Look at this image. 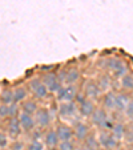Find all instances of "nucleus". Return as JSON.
<instances>
[{
    "instance_id": "5701e85b",
    "label": "nucleus",
    "mask_w": 133,
    "mask_h": 150,
    "mask_svg": "<svg viewBox=\"0 0 133 150\" xmlns=\"http://www.w3.org/2000/svg\"><path fill=\"white\" fill-rule=\"evenodd\" d=\"M112 134H113L119 141L122 139L125 136V126L122 124H115L113 127H112Z\"/></svg>"
},
{
    "instance_id": "bb28decb",
    "label": "nucleus",
    "mask_w": 133,
    "mask_h": 150,
    "mask_svg": "<svg viewBox=\"0 0 133 150\" xmlns=\"http://www.w3.org/2000/svg\"><path fill=\"white\" fill-rule=\"evenodd\" d=\"M28 150H44V145L39 139H32V142L28 145Z\"/></svg>"
},
{
    "instance_id": "423d86ee",
    "label": "nucleus",
    "mask_w": 133,
    "mask_h": 150,
    "mask_svg": "<svg viewBox=\"0 0 133 150\" xmlns=\"http://www.w3.org/2000/svg\"><path fill=\"white\" fill-rule=\"evenodd\" d=\"M19 121L21 125V130L29 133V132L35 130V126H36V121H35V117L32 114L24 113V112H20L19 113Z\"/></svg>"
},
{
    "instance_id": "c85d7f7f",
    "label": "nucleus",
    "mask_w": 133,
    "mask_h": 150,
    "mask_svg": "<svg viewBox=\"0 0 133 150\" xmlns=\"http://www.w3.org/2000/svg\"><path fill=\"white\" fill-rule=\"evenodd\" d=\"M124 113L127 114L128 118H133V100H130L129 104L127 105V108H125Z\"/></svg>"
},
{
    "instance_id": "6ab92c4d",
    "label": "nucleus",
    "mask_w": 133,
    "mask_h": 150,
    "mask_svg": "<svg viewBox=\"0 0 133 150\" xmlns=\"http://www.w3.org/2000/svg\"><path fill=\"white\" fill-rule=\"evenodd\" d=\"M27 97H28V91L24 86H17L14 89V102L20 104V102L26 101Z\"/></svg>"
},
{
    "instance_id": "dca6fc26",
    "label": "nucleus",
    "mask_w": 133,
    "mask_h": 150,
    "mask_svg": "<svg viewBox=\"0 0 133 150\" xmlns=\"http://www.w3.org/2000/svg\"><path fill=\"white\" fill-rule=\"evenodd\" d=\"M44 144L48 147H56L57 144H59V137H57V132L51 129V130H47L46 134H44Z\"/></svg>"
},
{
    "instance_id": "7c9ffc66",
    "label": "nucleus",
    "mask_w": 133,
    "mask_h": 150,
    "mask_svg": "<svg viewBox=\"0 0 133 150\" xmlns=\"http://www.w3.org/2000/svg\"><path fill=\"white\" fill-rule=\"evenodd\" d=\"M24 149V144L20 141H15L11 145V150H23Z\"/></svg>"
},
{
    "instance_id": "20e7f679",
    "label": "nucleus",
    "mask_w": 133,
    "mask_h": 150,
    "mask_svg": "<svg viewBox=\"0 0 133 150\" xmlns=\"http://www.w3.org/2000/svg\"><path fill=\"white\" fill-rule=\"evenodd\" d=\"M77 91L73 85H61V88L56 92V98L61 102L75 101Z\"/></svg>"
},
{
    "instance_id": "f3484780",
    "label": "nucleus",
    "mask_w": 133,
    "mask_h": 150,
    "mask_svg": "<svg viewBox=\"0 0 133 150\" xmlns=\"http://www.w3.org/2000/svg\"><path fill=\"white\" fill-rule=\"evenodd\" d=\"M20 109H21V112H24V113L35 116V113H36L37 109H39V105H37V102L35 101V100H26V101L21 102Z\"/></svg>"
},
{
    "instance_id": "393cba45",
    "label": "nucleus",
    "mask_w": 133,
    "mask_h": 150,
    "mask_svg": "<svg viewBox=\"0 0 133 150\" xmlns=\"http://www.w3.org/2000/svg\"><path fill=\"white\" fill-rule=\"evenodd\" d=\"M59 150H75V145L71 141H60L59 144Z\"/></svg>"
},
{
    "instance_id": "9b49d317",
    "label": "nucleus",
    "mask_w": 133,
    "mask_h": 150,
    "mask_svg": "<svg viewBox=\"0 0 133 150\" xmlns=\"http://www.w3.org/2000/svg\"><path fill=\"white\" fill-rule=\"evenodd\" d=\"M101 93V88L99 86L96 81L91 80V81H88L84 86V94L87 96V98H97L99 94Z\"/></svg>"
},
{
    "instance_id": "4468645a",
    "label": "nucleus",
    "mask_w": 133,
    "mask_h": 150,
    "mask_svg": "<svg viewBox=\"0 0 133 150\" xmlns=\"http://www.w3.org/2000/svg\"><path fill=\"white\" fill-rule=\"evenodd\" d=\"M21 133V125L19 121V116L16 117H9L8 120V134L12 138L19 137V134Z\"/></svg>"
},
{
    "instance_id": "72a5a7b5",
    "label": "nucleus",
    "mask_w": 133,
    "mask_h": 150,
    "mask_svg": "<svg viewBox=\"0 0 133 150\" xmlns=\"http://www.w3.org/2000/svg\"><path fill=\"white\" fill-rule=\"evenodd\" d=\"M75 150H76V149H75Z\"/></svg>"
},
{
    "instance_id": "c756f323",
    "label": "nucleus",
    "mask_w": 133,
    "mask_h": 150,
    "mask_svg": "<svg viewBox=\"0 0 133 150\" xmlns=\"http://www.w3.org/2000/svg\"><path fill=\"white\" fill-rule=\"evenodd\" d=\"M8 145V137L0 132V147H6Z\"/></svg>"
},
{
    "instance_id": "39448f33",
    "label": "nucleus",
    "mask_w": 133,
    "mask_h": 150,
    "mask_svg": "<svg viewBox=\"0 0 133 150\" xmlns=\"http://www.w3.org/2000/svg\"><path fill=\"white\" fill-rule=\"evenodd\" d=\"M43 82L46 84L47 89H48L51 93H56L60 88H61V81H60L59 76L56 73H52V72H48V73H44L43 76Z\"/></svg>"
},
{
    "instance_id": "2f4dec72",
    "label": "nucleus",
    "mask_w": 133,
    "mask_h": 150,
    "mask_svg": "<svg viewBox=\"0 0 133 150\" xmlns=\"http://www.w3.org/2000/svg\"><path fill=\"white\" fill-rule=\"evenodd\" d=\"M84 150H97V149H96V147H88V146H87Z\"/></svg>"
},
{
    "instance_id": "412c9836",
    "label": "nucleus",
    "mask_w": 133,
    "mask_h": 150,
    "mask_svg": "<svg viewBox=\"0 0 133 150\" xmlns=\"http://www.w3.org/2000/svg\"><path fill=\"white\" fill-rule=\"evenodd\" d=\"M120 84H121L122 89L125 91H133V73H125L124 76L120 79Z\"/></svg>"
},
{
    "instance_id": "9d476101",
    "label": "nucleus",
    "mask_w": 133,
    "mask_h": 150,
    "mask_svg": "<svg viewBox=\"0 0 133 150\" xmlns=\"http://www.w3.org/2000/svg\"><path fill=\"white\" fill-rule=\"evenodd\" d=\"M59 79H60V81L65 82L67 85H73L80 79V71L76 68H71L67 72L61 73V76H59Z\"/></svg>"
},
{
    "instance_id": "4be33fe9",
    "label": "nucleus",
    "mask_w": 133,
    "mask_h": 150,
    "mask_svg": "<svg viewBox=\"0 0 133 150\" xmlns=\"http://www.w3.org/2000/svg\"><path fill=\"white\" fill-rule=\"evenodd\" d=\"M0 101L7 105L12 104V102H14V91H11V89H4V91L1 92V94H0Z\"/></svg>"
},
{
    "instance_id": "cd10ccee",
    "label": "nucleus",
    "mask_w": 133,
    "mask_h": 150,
    "mask_svg": "<svg viewBox=\"0 0 133 150\" xmlns=\"http://www.w3.org/2000/svg\"><path fill=\"white\" fill-rule=\"evenodd\" d=\"M84 141H85V145H87L88 147H96L97 149V146H99V141H97L95 137H92V136H88Z\"/></svg>"
},
{
    "instance_id": "b1692460",
    "label": "nucleus",
    "mask_w": 133,
    "mask_h": 150,
    "mask_svg": "<svg viewBox=\"0 0 133 150\" xmlns=\"http://www.w3.org/2000/svg\"><path fill=\"white\" fill-rule=\"evenodd\" d=\"M97 84H99V86L101 88V91H107V89L109 88V85H110V79H109V76H107V74L101 76Z\"/></svg>"
},
{
    "instance_id": "0eeeda50",
    "label": "nucleus",
    "mask_w": 133,
    "mask_h": 150,
    "mask_svg": "<svg viewBox=\"0 0 133 150\" xmlns=\"http://www.w3.org/2000/svg\"><path fill=\"white\" fill-rule=\"evenodd\" d=\"M35 121H36V125L40 127H48L51 125L52 121V117L51 113H49L48 109H44V108H39L37 112L35 113Z\"/></svg>"
},
{
    "instance_id": "a211bd4d",
    "label": "nucleus",
    "mask_w": 133,
    "mask_h": 150,
    "mask_svg": "<svg viewBox=\"0 0 133 150\" xmlns=\"http://www.w3.org/2000/svg\"><path fill=\"white\" fill-rule=\"evenodd\" d=\"M102 105L105 110H113L116 109V94L112 92H108L102 98Z\"/></svg>"
},
{
    "instance_id": "f8f14e48",
    "label": "nucleus",
    "mask_w": 133,
    "mask_h": 150,
    "mask_svg": "<svg viewBox=\"0 0 133 150\" xmlns=\"http://www.w3.org/2000/svg\"><path fill=\"white\" fill-rule=\"evenodd\" d=\"M95 110H96V105L91 98H85L81 104H79V112L84 117H91Z\"/></svg>"
},
{
    "instance_id": "f257e3e1",
    "label": "nucleus",
    "mask_w": 133,
    "mask_h": 150,
    "mask_svg": "<svg viewBox=\"0 0 133 150\" xmlns=\"http://www.w3.org/2000/svg\"><path fill=\"white\" fill-rule=\"evenodd\" d=\"M107 69L112 73L113 77H120V79H121L125 73H128L127 62L121 59H117V57H113V59L108 60L107 61Z\"/></svg>"
},
{
    "instance_id": "a878e982",
    "label": "nucleus",
    "mask_w": 133,
    "mask_h": 150,
    "mask_svg": "<svg viewBox=\"0 0 133 150\" xmlns=\"http://www.w3.org/2000/svg\"><path fill=\"white\" fill-rule=\"evenodd\" d=\"M9 117V105L0 102V118H7Z\"/></svg>"
},
{
    "instance_id": "473e14b6",
    "label": "nucleus",
    "mask_w": 133,
    "mask_h": 150,
    "mask_svg": "<svg viewBox=\"0 0 133 150\" xmlns=\"http://www.w3.org/2000/svg\"><path fill=\"white\" fill-rule=\"evenodd\" d=\"M0 149H1V147H0Z\"/></svg>"
},
{
    "instance_id": "2eb2a0df",
    "label": "nucleus",
    "mask_w": 133,
    "mask_h": 150,
    "mask_svg": "<svg viewBox=\"0 0 133 150\" xmlns=\"http://www.w3.org/2000/svg\"><path fill=\"white\" fill-rule=\"evenodd\" d=\"M59 141H71L73 138V127L68 125H59L56 129Z\"/></svg>"
},
{
    "instance_id": "f03ea898",
    "label": "nucleus",
    "mask_w": 133,
    "mask_h": 150,
    "mask_svg": "<svg viewBox=\"0 0 133 150\" xmlns=\"http://www.w3.org/2000/svg\"><path fill=\"white\" fill-rule=\"evenodd\" d=\"M91 118H92L93 125L101 127L104 130H112V127H113V125H115L113 122L108 118V114H107V112H105V109H97L96 108V110L93 112Z\"/></svg>"
},
{
    "instance_id": "aec40b11",
    "label": "nucleus",
    "mask_w": 133,
    "mask_h": 150,
    "mask_svg": "<svg viewBox=\"0 0 133 150\" xmlns=\"http://www.w3.org/2000/svg\"><path fill=\"white\" fill-rule=\"evenodd\" d=\"M130 98L128 97L127 93H119L116 94V109L120 112H124L125 108H127V105L129 104Z\"/></svg>"
},
{
    "instance_id": "ddd939ff",
    "label": "nucleus",
    "mask_w": 133,
    "mask_h": 150,
    "mask_svg": "<svg viewBox=\"0 0 133 150\" xmlns=\"http://www.w3.org/2000/svg\"><path fill=\"white\" fill-rule=\"evenodd\" d=\"M89 136V127L84 122H76L73 125V137H76L79 141H84Z\"/></svg>"
},
{
    "instance_id": "7ed1b4c3",
    "label": "nucleus",
    "mask_w": 133,
    "mask_h": 150,
    "mask_svg": "<svg viewBox=\"0 0 133 150\" xmlns=\"http://www.w3.org/2000/svg\"><path fill=\"white\" fill-rule=\"evenodd\" d=\"M28 86L31 89V92L33 93V96L36 97L37 100H44L48 97L49 91L47 89L46 84L43 82V80L40 79H32L31 81L28 82Z\"/></svg>"
},
{
    "instance_id": "6e6552de",
    "label": "nucleus",
    "mask_w": 133,
    "mask_h": 150,
    "mask_svg": "<svg viewBox=\"0 0 133 150\" xmlns=\"http://www.w3.org/2000/svg\"><path fill=\"white\" fill-rule=\"evenodd\" d=\"M79 112V105L75 101L69 102H61V105L59 106V114L64 118H71Z\"/></svg>"
},
{
    "instance_id": "1a4fd4ad",
    "label": "nucleus",
    "mask_w": 133,
    "mask_h": 150,
    "mask_svg": "<svg viewBox=\"0 0 133 150\" xmlns=\"http://www.w3.org/2000/svg\"><path fill=\"white\" fill-rule=\"evenodd\" d=\"M99 145H101L104 149L112 150L119 145V139H117L112 133L102 132V133H100V137H99Z\"/></svg>"
}]
</instances>
